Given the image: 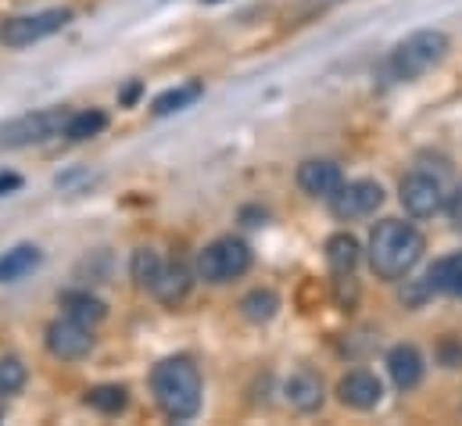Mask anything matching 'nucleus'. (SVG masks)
Here are the masks:
<instances>
[{"mask_svg":"<svg viewBox=\"0 0 462 426\" xmlns=\"http://www.w3.org/2000/svg\"><path fill=\"white\" fill-rule=\"evenodd\" d=\"M423 247L427 240L412 222L383 218L369 233V265L380 280H402L416 269V262L423 258Z\"/></svg>","mask_w":462,"mask_h":426,"instance_id":"f257e3e1","label":"nucleus"},{"mask_svg":"<svg viewBox=\"0 0 462 426\" xmlns=\"http://www.w3.org/2000/svg\"><path fill=\"white\" fill-rule=\"evenodd\" d=\"M151 391H154V402L158 409L183 423V420H194L198 409H201V373L190 358L176 355V358H165L154 366L151 373Z\"/></svg>","mask_w":462,"mask_h":426,"instance_id":"f03ea898","label":"nucleus"},{"mask_svg":"<svg viewBox=\"0 0 462 426\" xmlns=\"http://www.w3.org/2000/svg\"><path fill=\"white\" fill-rule=\"evenodd\" d=\"M445 54H448V36L441 29H420L391 51L387 69L394 79H416V76L430 72L434 65H441Z\"/></svg>","mask_w":462,"mask_h":426,"instance_id":"7ed1b4c3","label":"nucleus"},{"mask_svg":"<svg viewBox=\"0 0 462 426\" xmlns=\"http://www.w3.org/2000/svg\"><path fill=\"white\" fill-rule=\"evenodd\" d=\"M247 269H251V247L244 240H236V236L212 240L198 255V265H194L198 280H205V283H230L236 276H244Z\"/></svg>","mask_w":462,"mask_h":426,"instance_id":"20e7f679","label":"nucleus"},{"mask_svg":"<svg viewBox=\"0 0 462 426\" xmlns=\"http://www.w3.org/2000/svg\"><path fill=\"white\" fill-rule=\"evenodd\" d=\"M72 22L69 7H47V11H32V14H14L0 22V43L4 47H29L40 43L54 32H61Z\"/></svg>","mask_w":462,"mask_h":426,"instance_id":"39448f33","label":"nucleus"},{"mask_svg":"<svg viewBox=\"0 0 462 426\" xmlns=\"http://www.w3.org/2000/svg\"><path fill=\"white\" fill-rule=\"evenodd\" d=\"M69 115H72L69 107H43V111L22 115V118H14L0 129V147H29V144L54 140V136L65 133Z\"/></svg>","mask_w":462,"mask_h":426,"instance_id":"423d86ee","label":"nucleus"},{"mask_svg":"<svg viewBox=\"0 0 462 426\" xmlns=\"http://www.w3.org/2000/svg\"><path fill=\"white\" fill-rule=\"evenodd\" d=\"M90 347H94V333H90L87 322L65 316V320H54L47 326V351H51L54 358H61V362H79V358L90 355Z\"/></svg>","mask_w":462,"mask_h":426,"instance_id":"0eeeda50","label":"nucleus"},{"mask_svg":"<svg viewBox=\"0 0 462 426\" xmlns=\"http://www.w3.org/2000/svg\"><path fill=\"white\" fill-rule=\"evenodd\" d=\"M398 198H402V208L412 215V218H430L445 208V190L434 176L427 172H409L398 187Z\"/></svg>","mask_w":462,"mask_h":426,"instance_id":"6e6552de","label":"nucleus"},{"mask_svg":"<svg viewBox=\"0 0 462 426\" xmlns=\"http://www.w3.org/2000/svg\"><path fill=\"white\" fill-rule=\"evenodd\" d=\"M383 205V187L373 180H355V183H341V190L330 198V208L337 218H365Z\"/></svg>","mask_w":462,"mask_h":426,"instance_id":"1a4fd4ad","label":"nucleus"},{"mask_svg":"<svg viewBox=\"0 0 462 426\" xmlns=\"http://www.w3.org/2000/svg\"><path fill=\"white\" fill-rule=\"evenodd\" d=\"M345 176H341V165L337 162H327V158H309L301 162L298 169V187L309 194V198H334L341 190Z\"/></svg>","mask_w":462,"mask_h":426,"instance_id":"9d476101","label":"nucleus"},{"mask_svg":"<svg viewBox=\"0 0 462 426\" xmlns=\"http://www.w3.org/2000/svg\"><path fill=\"white\" fill-rule=\"evenodd\" d=\"M337 398H341V405H347V409L369 412V409L380 405L383 387H380V380H376L373 373H365V369H351L345 380L337 384Z\"/></svg>","mask_w":462,"mask_h":426,"instance_id":"9b49d317","label":"nucleus"},{"mask_svg":"<svg viewBox=\"0 0 462 426\" xmlns=\"http://www.w3.org/2000/svg\"><path fill=\"white\" fill-rule=\"evenodd\" d=\"M194 287V273L183 265V262H162V273L154 276L151 283V294L162 301V305H180Z\"/></svg>","mask_w":462,"mask_h":426,"instance_id":"f8f14e48","label":"nucleus"},{"mask_svg":"<svg viewBox=\"0 0 462 426\" xmlns=\"http://www.w3.org/2000/svg\"><path fill=\"white\" fill-rule=\"evenodd\" d=\"M423 369H427V366H423V355H420L412 344H398V347L387 351V373H391V380H394L398 391L420 387Z\"/></svg>","mask_w":462,"mask_h":426,"instance_id":"ddd939ff","label":"nucleus"},{"mask_svg":"<svg viewBox=\"0 0 462 426\" xmlns=\"http://www.w3.org/2000/svg\"><path fill=\"white\" fill-rule=\"evenodd\" d=\"M283 394H287V405L298 409V412H316L323 405V380L312 373V369H298L287 376L283 384Z\"/></svg>","mask_w":462,"mask_h":426,"instance_id":"4468645a","label":"nucleus"},{"mask_svg":"<svg viewBox=\"0 0 462 426\" xmlns=\"http://www.w3.org/2000/svg\"><path fill=\"white\" fill-rule=\"evenodd\" d=\"M427 287L438 294H448V298H462V251L448 255V258H438L430 265Z\"/></svg>","mask_w":462,"mask_h":426,"instance_id":"2eb2a0df","label":"nucleus"},{"mask_svg":"<svg viewBox=\"0 0 462 426\" xmlns=\"http://www.w3.org/2000/svg\"><path fill=\"white\" fill-rule=\"evenodd\" d=\"M40 247L36 244H18V247H11V251H4L0 255V283H14V280H22V276H29L36 265H40Z\"/></svg>","mask_w":462,"mask_h":426,"instance_id":"dca6fc26","label":"nucleus"},{"mask_svg":"<svg viewBox=\"0 0 462 426\" xmlns=\"http://www.w3.org/2000/svg\"><path fill=\"white\" fill-rule=\"evenodd\" d=\"M61 309H65V316L87 322V326H97V322L108 316V305L97 294H90V291H69L61 298Z\"/></svg>","mask_w":462,"mask_h":426,"instance_id":"f3484780","label":"nucleus"},{"mask_svg":"<svg viewBox=\"0 0 462 426\" xmlns=\"http://www.w3.org/2000/svg\"><path fill=\"white\" fill-rule=\"evenodd\" d=\"M108 129V115L101 107H87V111H72L69 122H65V133L69 140H90V136H101Z\"/></svg>","mask_w":462,"mask_h":426,"instance_id":"a211bd4d","label":"nucleus"},{"mask_svg":"<svg viewBox=\"0 0 462 426\" xmlns=\"http://www.w3.org/2000/svg\"><path fill=\"white\" fill-rule=\"evenodd\" d=\"M327 262L337 276H347L355 265H358V240L351 233H334L327 240Z\"/></svg>","mask_w":462,"mask_h":426,"instance_id":"6ab92c4d","label":"nucleus"},{"mask_svg":"<svg viewBox=\"0 0 462 426\" xmlns=\"http://www.w3.org/2000/svg\"><path fill=\"white\" fill-rule=\"evenodd\" d=\"M87 405L97 409V412H105V416H118V412H125V405H129V391L118 387V384L90 387V391H87Z\"/></svg>","mask_w":462,"mask_h":426,"instance_id":"aec40b11","label":"nucleus"},{"mask_svg":"<svg viewBox=\"0 0 462 426\" xmlns=\"http://www.w3.org/2000/svg\"><path fill=\"white\" fill-rule=\"evenodd\" d=\"M205 94V87L201 83H183V87H172V90H165L162 97H154V105L151 111L162 118V115H172V111H183V107H190L198 97Z\"/></svg>","mask_w":462,"mask_h":426,"instance_id":"412c9836","label":"nucleus"},{"mask_svg":"<svg viewBox=\"0 0 462 426\" xmlns=\"http://www.w3.org/2000/svg\"><path fill=\"white\" fill-rule=\"evenodd\" d=\"M276 309H280V298L273 294V291H251V294H244V301H240V312H244V320L251 322H269L276 316Z\"/></svg>","mask_w":462,"mask_h":426,"instance_id":"4be33fe9","label":"nucleus"},{"mask_svg":"<svg viewBox=\"0 0 462 426\" xmlns=\"http://www.w3.org/2000/svg\"><path fill=\"white\" fill-rule=\"evenodd\" d=\"M129 273H133V280H136L140 287H147V291H151L154 276L162 273V258H158L151 247H140V251L133 255V265H129Z\"/></svg>","mask_w":462,"mask_h":426,"instance_id":"5701e85b","label":"nucleus"},{"mask_svg":"<svg viewBox=\"0 0 462 426\" xmlns=\"http://www.w3.org/2000/svg\"><path fill=\"white\" fill-rule=\"evenodd\" d=\"M25 380H29V373H25V362L22 358H14V355L0 358V394L4 398L7 394H18L25 387Z\"/></svg>","mask_w":462,"mask_h":426,"instance_id":"b1692460","label":"nucleus"},{"mask_svg":"<svg viewBox=\"0 0 462 426\" xmlns=\"http://www.w3.org/2000/svg\"><path fill=\"white\" fill-rule=\"evenodd\" d=\"M445 212L452 218V226H459L462 229V183L448 194V201H445Z\"/></svg>","mask_w":462,"mask_h":426,"instance_id":"393cba45","label":"nucleus"},{"mask_svg":"<svg viewBox=\"0 0 462 426\" xmlns=\"http://www.w3.org/2000/svg\"><path fill=\"white\" fill-rule=\"evenodd\" d=\"M22 187V180L14 176V172H0V194H11V190H18Z\"/></svg>","mask_w":462,"mask_h":426,"instance_id":"a878e982","label":"nucleus"},{"mask_svg":"<svg viewBox=\"0 0 462 426\" xmlns=\"http://www.w3.org/2000/svg\"><path fill=\"white\" fill-rule=\"evenodd\" d=\"M205 4H219V0H205Z\"/></svg>","mask_w":462,"mask_h":426,"instance_id":"bb28decb","label":"nucleus"}]
</instances>
